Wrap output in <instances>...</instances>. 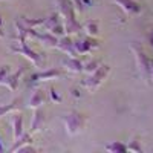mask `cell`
<instances>
[{
	"label": "cell",
	"mask_w": 153,
	"mask_h": 153,
	"mask_svg": "<svg viewBox=\"0 0 153 153\" xmlns=\"http://www.w3.org/2000/svg\"><path fill=\"white\" fill-rule=\"evenodd\" d=\"M57 49L61 51L63 54H66L69 57H78L75 51V43H74V38L72 35H63L58 38V43H57Z\"/></svg>",
	"instance_id": "9c48e42d"
},
{
	"label": "cell",
	"mask_w": 153,
	"mask_h": 153,
	"mask_svg": "<svg viewBox=\"0 0 153 153\" xmlns=\"http://www.w3.org/2000/svg\"><path fill=\"white\" fill-rule=\"evenodd\" d=\"M74 43H75V51L78 55H87L92 51L100 48V42L97 40V37H91V35L78 37L76 40H74Z\"/></svg>",
	"instance_id": "52a82bcc"
},
{
	"label": "cell",
	"mask_w": 153,
	"mask_h": 153,
	"mask_svg": "<svg viewBox=\"0 0 153 153\" xmlns=\"http://www.w3.org/2000/svg\"><path fill=\"white\" fill-rule=\"evenodd\" d=\"M92 2H94V0H83V3L86 5V8L91 6V5H92Z\"/></svg>",
	"instance_id": "484cf974"
},
{
	"label": "cell",
	"mask_w": 153,
	"mask_h": 153,
	"mask_svg": "<svg viewBox=\"0 0 153 153\" xmlns=\"http://www.w3.org/2000/svg\"><path fill=\"white\" fill-rule=\"evenodd\" d=\"M12 74V69L11 66L5 65V66H0V86H3V83L6 81V78Z\"/></svg>",
	"instance_id": "7402d4cb"
},
{
	"label": "cell",
	"mask_w": 153,
	"mask_h": 153,
	"mask_svg": "<svg viewBox=\"0 0 153 153\" xmlns=\"http://www.w3.org/2000/svg\"><path fill=\"white\" fill-rule=\"evenodd\" d=\"M45 103H46V92L43 91V89L37 87L35 91L32 92L31 98H29L28 107H31V109H38V107H42Z\"/></svg>",
	"instance_id": "4fadbf2b"
},
{
	"label": "cell",
	"mask_w": 153,
	"mask_h": 153,
	"mask_svg": "<svg viewBox=\"0 0 153 153\" xmlns=\"http://www.w3.org/2000/svg\"><path fill=\"white\" fill-rule=\"evenodd\" d=\"M150 81L153 86V58H150Z\"/></svg>",
	"instance_id": "cb8c5ba5"
},
{
	"label": "cell",
	"mask_w": 153,
	"mask_h": 153,
	"mask_svg": "<svg viewBox=\"0 0 153 153\" xmlns=\"http://www.w3.org/2000/svg\"><path fill=\"white\" fill-rule=\"evenodd\" d=\"M60 76H63V69H60V68H51V69H46L43 72H34V74L29 75L28 86L34 87V86L40 84L43 81L55 80V78H60Z\"/></svg>",
	"instance_id": "8992f818"
},
{
	"label": "cell",
	"mask_w": 153,
	"mask_h": 153,
	"mask_svg": "<svg viewBox=\"0 0 153 153\" xmlns=\"http://www.w3.org/2000/svg\"><path fill=\"white\" fill-rule=\"evenodd\" d=\"M11 126H12V139L17 141L23 136V115L16 113L11 120Z\"/></svg>",
	"instance_id": "5bb4252c"
},
{
	"label": "cell",
	"mask_w": 153,
	"mask_h": 153,
	"mask_svg": "<svg viewBox=\"0 0 153 153\" xmlns=\"http://www.w3.org/2000/svg\"><path fill=\"white\" fill-rule=\"evenodd\" d=\"M0 37H3V17L0 14Z\"/></svg>",
	"instance_id": "d4e9b609"
},
{
	"label": "cell",
	"mask_w": 153,
	"mask_h": 153,
	"mask_svg": "<svg viewBox=\"0 0 153 153\" xmlns=\"http://www.w3.org/2000/svg\"><path fill=\"white\" fill-rule=\"evenodd\" d=\"M35 42H38L40 45H43L45 48H57V43H58V37L52 35L51 32H38L37 34V38H35Z\"/></svg>",
	"instance_id": "9a60e30c"
},
{
	"label": "cell",
	"mask_w": 153,
	"mask_h": 153,
	"mask_svg": "<svg viewBox=\"0 0 153 153\" xmlns=\"http://www.w3.org/2000/svg\"><path fill=\"white\" fill-rule=\"evenodd\" d=\"M83 31H84L86 35L98 37V34H100V22L98 20H87L83 25Z\"/></svg>",
	"instance_id": "e0dca14e"
},
{
	"label": "cell",
	"mask_w": 153,
	"mask_h": 153,
	"mask_svg": "<svg viewBox=\"0 0 153 153\" xmlns=\"http://www.w3.org/2000/svg\"><path fill=\"white\" fill-rule=\"evenodd\" d=\"M3 152V144H2V139H0V153Z\"/></svg>",
	"instance_id": "83f0119b"
},
{
	"label": "cell",
	"mask_w": 153,
	"mask_h": 153,
	"mask_svg": "<svg viewBox=\"0 0 153 153\" xmlns=\"http://www.w3.org/2000/svg\"><path fill=\"white\" fill-rule=\"evenodd\" d=\"M149 42H150V46L153 48V32H152V34L149 35Z\"/></svg>",
	"instance_id": "4316f807"
},
{
	"label": "cell",
	"mask_w": 153,
	"mask_h": 153,
	"mask_svg": "<svg viewBox=\"0 0 153 153\" xmlns=\"http://www.w3.org/2000/svg\"><path fill=\"white\" fill-rule=\"evenodd\" d=\"M130 51H132V54L135 57L136 69H138L139 75H141V78L144 80L146 84L152 86V81H150V58H149V55L146 54V51L139 45H132Z\"/></svg>",
	"instance_id": "7a4b0ae2"
},
{
	"label": "cell",
	"mask_w": 153,
	"mask_h": 153,
	"mask_svg": "<svg viewBox=\"0 0 153 153\" xmlns=\"http://www.w3.org/2000/svg\"><path fill=\"white\" fill-rule=\"evenodd\" d=\"M61 65H63V68H65L68 72H72V74H81L84 71V63L78 57L65 58L61 61Z\"/></svg>",
	"instance_id": "7c38bea8"
},
{
	"label": "cell",
	"mask_w": 153,
	"mask_h": 153,
	"mask_svg": "<svg viewBox=\"0 0 153 153\" xmlns=\"http://www.w3.org/2000/svg\"><path fill=\"white\" fill-rule=\"evenodd\" d=\"M25 72H26V66H22L17 72H12L8 78H6V81L3 83V86H6L11 92H16L17 89H19V83L22 81V78H23V75H25Z\"/></svg>",
	"instance_id": "8fae6325"
},
{
	"label": "cell",
	"mask_w": 153,
	"mask_h": 153,
	"mask_svg": "<svg viewBox=\"0 0 153 153\" xmlns=\"http://www.w3.org/2000/svg\"><path fill=\"white\" fill-rule=\"evenodd\" d=\"M11 51L16 52L19 55H23L25 58H28L35 68H43L45 66V58L43 55H40L38 52H35L34 49H31L28 46V40L26 38H17V43H14L11 46Z\"/></svg>",
	"instance_id": "3957f363"
},
{
	"label": "cell",
	"mask_w": 153,
	"mask_h": 153,
	"mask_svg": "<svg viewBox=\"0 0 153 153\" xmlns=\"http://www.w3.org/2000/svg\"><path fill=\"white\" fill-rule=\"evenodd\" d=\"M32 135L31 133H23V136L20 139H17V141H14V146H12L9 149V152H20L23 147H26L29 144H32Z\"/></svg>",
	"instance_id": "2e32d148"
},
{
	"label": "cell",
	"mask_w": 153,
	"mask_h": 153,
	"mask_svg": "<svg viewBox=\"0 0 153 153\" xmlns=\"http://www.w3.org/2000/svg\"><path fill=\"white\" fill-rule=\"evenodd\" d=\"M110 74V66L109 65H101L94 74L89 75V78L83 81V86L87 89L89 92H95L97 89L103 84L107 78V75Z\"/></svg>",
	"instance_id": "5b68a950"
},
{
	"label": "cell",
	"mask_w": 153,
	"mask_h": 153,
	"mask_svg": "<svg viewBox=\"0 0 153 153\" xmlns=\"http://www.w3.org/2000/svg\"><path fill=\"white\" fill-rule=\"evenodd\" d=\"M107 152H112V153H121V152H127V144H123V143H110L104 147Z\"/></svg>",
	"instance_id": "44dd1931"
},
{
	"label": "cell",
	"mask_w": 153,
	"mask_h": 153,
	"mask_svg": "<svg viewBox=\"0 0 153 153\" xmlns=\"http://www.w3.org/2000/svg\"><path fill=\"white\" fill-rule=\"evenodd\" d=\"M103 63H101V60H98V58H94V60H91V61H87V63H84V71L83 72H86V74H94Z\"/></svg>",
	"instance_id": "ffe728a7"
},
{
	"label": "cell",
	"mask_w": 153,
	"mask_h": 153,
	"mask_svg": "<svg viewBox=\"0 0 153 153\" xmlns=\"http://www.w3.org/2000/svg\"><path fill=\"white\" fill-rule=\"evenodd\" d=\"M49 95H51V100L55 101V103H61V95L58 94V91H55V87H51L49 89Z\"/></svg>",
	"instance_id": "603a6c76"
},
{
	"label": "cell",
	"mask_w": 153,
	"mask_h": 153,
	"mask_svg": "<svg viewBox=\"0 0 153 153\" xmlns=\"http://www.w3.org/2000/svg\"><path fill=\"white\" fill-rule=\"evenodd\" d=\"M45 123H46V118H45V112L38 107V109H34V113H32V120H31V127H29V133L34 135L37 132H40L43 127H45Z\"/></svg>",
	"instance_id": "30bf717a"
},
{
	"label": "cell",
	"mask_w": 153,
	"mask_h": 153,
	"mask_svg": "<svg viewBox=\"0 0 153 153\" xmlns=\"http://www.w3.org/2000/svg\"><path fill=\"white\" fill-rule=\"evenodd\" d=\"M127 152H135V153H143L144 152V149L141 146V141H139V138L136 135L132 138V141L127 144Z\"/></svg>",
	"instance_id": "ac0fdd59"
},
{
	"label": "cell",
	"mask_w": 153,
	"mask_h": 153,
	"mask_svg": "<svg viewBox=\"0 0 153 153\" xmlns=\"http://www.w3.org/2000/svg\"><path fill=\"white\" fill-rule=\"evenodd\" d=\"M61 120H63V123H65L68 135H71V136L80 135L86 129V124H87V117L83 115V113H80V112H76V110H72V112L66 113Z\"/></svg>",
	"instance_id": "277c9868"
},
{
	"label": "cell",
	"mask_w": 153,
	"mask_h": 153,
	"mask_svg": "<svg viewBox=\"0 0 153 153\" xmlns=\"http://www.w3.org/2000/svg\"><path fill=\"white\" fill-rule=\"evenodd\" d=\"M54 2L57 6V12L61 17L66 35H78L80 31H83V25L76 22V11L72 0H54Z\"/></svg>",
	"instance_id": "6da1fadb"
},
{
	"label": "cell",
	"mask_w": 153,
	"mask_h": 153,
	"mask_svg": "<svg viewBox=\"0 0 153 153\" xmlns=\"http://www.w3.org/2000/svg\"><path fill=\"white\" fill-rule=\"evenodd\" d=\"M19 109V100H14V101H11L9 104H2L0 106V118L2 117H5L6 113H11V112H14V110H17Z\"/></svg>",
	"instance_id": "d6986e66"
},
{
	"label": "cell",
	"mask_w": 153,
	"mask_h": 153,
	"mask_svg": "<svg viewBox=\"0 0 153 153\" xmlns=\"http://www.w3.org/2000/svg\"><path fill=\"white\" fill-rule=\"evenodd\" d=\"M112 3H115L117 6H120L127 16L130 17H138L143 14V6L136 0H112Z\"/></svg>",
	"instance_id": "ba28073f"
}]
</instances>
